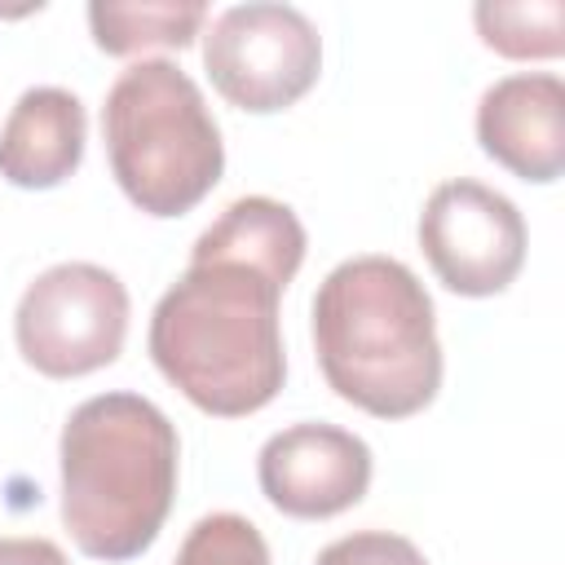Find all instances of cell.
Here are the masks:
<instances>
[{"label": "cell", "instance_id": "277c9868", "mask_svg": "<svg viewBox=\"0 0 565 565\" xmlns=\"http://www.w3.org/2000/svg\"><path fill=\"white\" fill-rule=\"evenodd\" d=\"M102 141L124 199L159 221L194 212L225 172L221 128L199 84L168 57L119 71L102 106Z\"/></svg>", "mask_w": 565, "mask_h": 565}, {"label": "cell", "instance_id": "30bf717a", "mask_svg": "<svg viewBox=\"0 0 565 565\" xmlns=\"http://www.w3.org/2000/svg\"><path fill=\"white\" fill-rule=\"evenodd\" d=\"M88 115L71 88H26L0 128V177L18 190H53L84 163Z\"/></svg>", "mask_w": 565, "mask_h": 565}, {"label": "cell", "instance_id": "8fae6325", "mask_svg": "<svg viewBox=\"0 0 565 565\" xmlns=\"http://www.w3.org/2000/svg\"><path fill=\"white\" fill-rule=\"evenodd\" d=\"M93 44L110 57H132L146 49H185L207 26V4L199 0H93L88 4Z\"/></svg>", "mask_w": 565, "mask_h": 565}, {"label": "cell", "instance_id": "6da1fadb", "mask_svg": "<svg viewBox=\"0 0 565 565\" xmlns=\"http://www.w3.org/2000/svg\"><path fill=\"white\" fill-rule=\"evenodd\" d=\"M305 247L287 203L243 194L194 238L185 274L159 296L146 331L150 362L203 415L243 419L278 397L287 380L278 305Z\"/></svg>", "mask_w": 565, "mask_h": 565}, {"label": "cell", "instance_id": "7a4b0ae2", "mask_svg": "<svg viewBox=\"0 0 565 565\" xmlns=\"http://www.w3.org/2000/svg\"><path fill=\"white\" fill-rule=\"evenodd\" d=\"M313 353L331 393L375 419H411L441 388L437 313L393 256L340 260L313 296Z\"/></svg>", "mask_w": 565, "mask_h": 565}, {"label": "cell", "instance_id": "52a82bcc", "mask_svg": "<svg viewBox=\"0 0 565 565\" xmlns=\"http://www.w3.org/2000/svg\"><path fill=\"white\" fill-rule=\"evenodd\" d=\"M419 252L446 291L486 300L521 274L525 221L508 194L481 181H441L419 212Z\"/></svg>", "mask_w": 565, "mask_h": 565}, {"label": "cell", "instance_id": "8992f818", "mask_svg": "<svg viewBox=\"0 0 565 565\" xmlns=\"http://www.w3.org/2000/svg\"><path fill=\"white\" fill-rule=\"evenodd\" d=\"M203 71L230 106L278 115L318 84L322 35L291 4H234L203 31Z\"/></svg>", "mask_w": 565, "mask_h": 565}, {"label": "cell", "instance_id": "4fadbf2b", "mask_svg": "<svg viewBox=\"0 0 565 565\" xmlns=\"http://www.w3.org/2000/svg\"><path fill=\"white\" fill-rule=\"evenodd\" d=\"M172 565H269V547L247 516L207 512L190 525Z\"/></svg>", "mask_w": 565, "mask_h": 565}, {"label": "cell", "instance_id": "9a60e30c", "mask_svg": "<svg viewBox=\"0 0 565 565\" xmlns=\"http://www.w3.org/2000/svg\"><path fill=\"white\" fill-rule=\"evenodd\" d=\"M0 565H71V561L53 539L9 534V539H0Z\"/></svg>", "mask_w": 565, "mask_h": 565}, {"label": "cell", "instance_id": "ba28073f", "mask_svg": "<svg viewBox=\"0 0 565 565\" xmlns=\"http://www.w3.org/2000/svg\"><path fill=\"white\" fill-rule=\"evenodd\" d=\"M371 446L340 424H291L256 455L260 494L296 521H327L349 512L371 490Z\"/></svg>", "mask_w": 565, "mask_h": 565}, {"label": "cell", "instance_id": "3957f363", "mask_svg": "<svg viewBox=\"0 0 565 565\" xmlns=\"http://www.w3.org/2000/svg\"><path fill=\"white\" fill-rule=\"evenodd\" d=\"M181 441L172 419L141 393L79 402L57 441L62 525L93 561L141 556L177 499Z\"/></svg>", "mask_w": 565, "mask_h": 565}, {"label": "cell", "instance_id": "5b68a950", "mask_svg": "<svg viewBox=\"0 0 565 565\" xmlns=\"http://www.w3.org/2000/svg\"><path fill=\"white\" fill-rule=\"evenodd\" d=\"M128 309L119 274L93 260H62L26 282L13 309V340L31 371L79 380L124 353Z\"/></svg>", "mask_w": 565, "mask_h": 565}, {"label": "cell", "instance_id": "7c38bea8", "mask_svg": "<svg viewBox=\"0 0 565 565\" xmlns=\"http://www.w3.org/2000/svg\"><path fill=\"white\" fill-rule=\"evenodd\" d=\"M477 35L486 49L512 62H534V57H561L565 49V4L561 0H481L472 9Z\"/></svg>", "mask_w": 565, "mask_h": 565}, {"label": "cell", "instance_id": "5bb4252c", "mask_svg": "<svg viewBox=\"0 0 565 565\" xmlns=\"http://www.w3.org/2000/svg\"><path fill=\"white\" fill-rule=\"evenodd\" d=\"M313 565H428V556L402 534L358 530V534H344V539L327 543Z\"/></svg>", "mask_w": 565, "mask_h": 565}, {"label": "cell", "instance_id": "9c48e42d", "mask_svg": "<svg viewBox=\"0 0 565 565\" xmlns=\"http://www.w3.org/2000/svg\"><path fill=\"white\" fill-rule=\"evenodd\" d=\"M477 141L512 177L556 181L565 172V84L552 71L494 79L477 102Z\"/></svg>", "mask_w": 565, "mask_h": 565}]
</instances>
